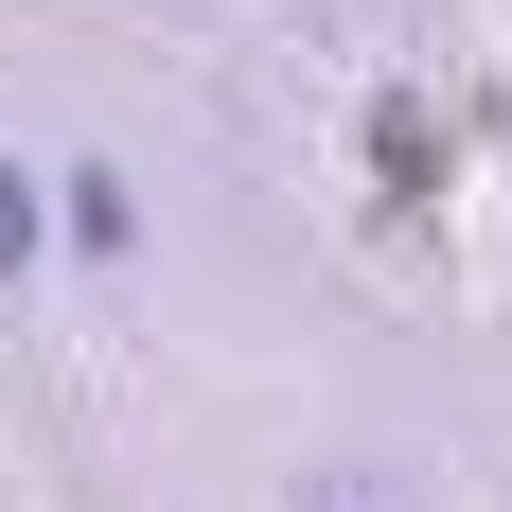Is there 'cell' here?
<instances>
[{"label":"cell","instance_id":"1","mask_svg":"<svg viewBox=\"0 0 512 512\" xmlns=\"http://www.w3.org/2000/svg\"><path fill=\"white\" fill-rule=\"evenodd\" d=\"M53 248V177H18V159H0V265H36Z\"/></svg>","mask_w":512,"mask_h":512}]
</instances>
